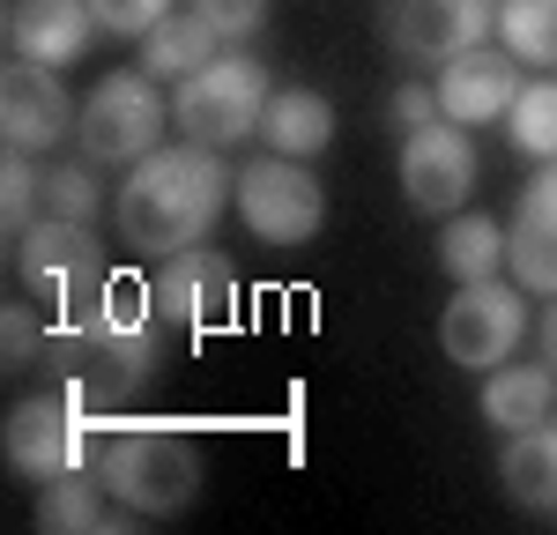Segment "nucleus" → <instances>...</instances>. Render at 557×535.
Masks as SVG:
<instances>
[{"label": "nucleus", "instance_id": "nucleus-1", "mask_svg": "<svg viewBox=\"0 0 557 535\" xmlns=\"http://www.w3.org/2000/svg\"><path fill=\"white\" fill-rule=\"evenodd\" d=\"M238 194V172L201 149V141H178V149H149L141 164H127L120 178V201H112V223L127 238V253H149V261H172L186 246H201L223 209Z\"/></svg>", "mask_w": 557, "mask_h": 535}, {"label": "nucleus", "instance_id": "nucleus-2", "mask_svg": "<svg viewBox=\"0 0 557 535\" xmlns=\"http://www.w3.org/2000/svg\"><path fill=\"white\" fill-rule=\"evenodd\" d=\"M164 312L149 306V290H120L112 283V298L89 312H67L60 327H52V372L75 387L83 401H120L134 387H149V372H157V357H164Z\"/></svg>", "mask_w": 557, "mask_h": 535}, {"label": "nucleus", "instance_id": "nucleus-3", "mask_svg": "<svg viewBox=\"0 0 557 535\" xmlns=\"http://www.w3.org/2000/svg\"><path fill=\"white\" fill-rule=\"evenodd\" d=\"M89 469L141 521H172V513H186L201 498V446L186 432H172V424H120V432H104Z\"/></svg>", "mask_w": 557, "mask_h": 535}, {"label": "nucleus", "instance_id": "nucleus-4", "mask_svg": "<svg viewBox=\"0 0 557 535\" xmlns=\"http://www.w3.org/2000/svg\"><path fill=\"white\" fill-rule=\"evenodd\" d=\"M15 275H23V290H30V298L60 306V320L112 298L104 238H97L83 216H38V223H30V231L15 238Z\"/></svg>", "mask_w": 557, "mask_h": 535}, {"label": "nucleus", "instance_id": "nucleus-5", "mask_svg": "<svg viewBox=\"0 0 557 535\" xmlns=\"http://www.w3.org/2000/svg\"><path fill=\"white\" fill-rule=\"evenodd\" d=\"M268 97H275V83L253 52H215L201 75L172 89V127L178 141H201V149H238L246 134H260Z\"/></svg>", "mask_w": 557, "mask_h": 535}, {"label": "nucleus", "instance_id": "nucleus-6", "mask_svg": "<svg viewBox=\"0 0 557 535\" xmlns=\"http://www.w3.org/2000/svg\"><path fill=\"white\" fill-rule=\"evenodd\" d=\"M172 127V97L157 89L149 67H112L104 83L83 97V120H75V149L89 164H141L149 149H164Z\"/></svg>", "mask_w": 557, "mask_h": 535}, {"label": "nucleus", "instance_id": "nucleus-7", "mask_svg": "<svg viewBox=\"0 0 557 535\" xmlns=\"http://www.w3.org/2000/svg\"><path fill=\"white\" fill-rule=\"evenodd\" d=\"M231 209H238V223L253 231L260 246H305V238H320V223H327V194H320V178H312L305 157L268 149V157H246V164H238Z\"/></svg>", "mask_w": 557, "mask_h": 535}, {"label": "nucleus", "instance_id": "nucleus-8", "mask_svg": "<svg viewBox=\"0 0 557 535\" xmlns=\"http://www.w3.org/2000/svg\"><path fill=\"white\" fill-rule=\"evenodd\" d=\"M520 335H528V290L498 283V275L461 283L446 298V312H438V350L454 357L461 372H498L520 350Z\"/></svg>", "mask_w": 557, "mask_h": 535}, {"label": "nucleus", "instance_id": "nucleus-9", "mask_svg": "<svg viewBox=\"0 0 557 535\" xmlns=\"http://www.w3.org/2000/svg\"><path fill=\"white\" fill-rule=\"evenodd\" d=\"M89 401L75 387H60V395H23L8 409V469L23 476V484H52V476H75L89 453Z\"/></svg>", "mask_w": 557, "mask_h": 535}, {"label": "nucleus", "instance_id": "nucleus-10", "mask_svg": "<svg viewBox=\"0 0 557 535\" xmlns=\"http://www.w3.org/2000/svg\"><path fill=\"white\" fill-rule=\"evenodd\" d=\"M394 60L409 67H446L498 30V0H386L380 15Z\"/></svg>", "mask_w": 557, "mask_h": 535}, {"label": "nucleus", "instance_id": "nucleus-11", "mask_svg": "<svg viewBox=\"0 0 557 535\" xmlns=\"http://www.w3.org/2000/svg\"><path fill=\"white\" fill-rule=\"evenodd\" d=\"M469 194H475L469 127L431 120V127L401 134V201H409L417 216H454V209H469Z\"/></svg>", "mask_w": 557, "mask_h": 535}, {"label": "nucleus", "instance_id": "nucleus-12", "mask_svg": "<svg viewBox=\"0 0 557 535\" xmlns=\"http://www.w3.org/2000/svg\"><path fill=\"white\" fill-rule=\"evenodd\" d=\"M149 306L164 312L172 335H201V327H223L238 312V268L223 261L215 246H186L149 275Z\"/></svg>", "mask_w": 557, "mask_h": 535}, {"label": "nucleus", "instance_id": "nucleus-13", "mask_svg": "<svg viewBox=\"0 0 557 535\" xmlns=\"http://www.w3.org/2000/svg\"><path fill=\"white\" fill-rule=\"evenodd\" d=\"M83 120V104H67V83L60 67H38V60H8L0 75V134L8 149H30V157H52Z\"/></svg>", "mask_w": 557, "mask_h": 535}, {"label": "nucleus", "instance_id": "nucleus-14", "mask_svg": "<svg viewBox=\"0 0 557 535\" xmlns=\"http://www.w3.org/2000/svg\"><path fill=\"white\" fill-rule=\"evenodd\" d=\"M513 97H520V60L506 45H475V52H461V60L438 67V104H446L454 127H491V120H506Z\"/></svg>", "mask_w": 557, "mask_h": 535}, {"label": "nucleus", "instance_id": "nucleus-15", "mask_svg": "<svg viewBox=\"0 0 557 535\" xmlns=\"http://www.w3.org/2000/svg\"><path fill=\"white\" fill-rule=\"evenodd\" d=\"M506 268L520 290L557 298V157L520 186V209L506 223Z\"/></svg>", "mask_w": 557, "mask_h": 535}, {"label": "nucleus", "instance_id": "nucleus-16", "mask_svg": "<svg viewBox=\"0 0 557 535\" xmlns=\"http://www.w3.org/2000/svg\"><path fill=\"white\" fill-rule=\"evenodd\" d=\"M97 38L89 0H8V52L38 67H75Z\"/></svg>", "mask_w": 557, "mask_h": 535}, {"label": "nucleus", "instance_id": "nucleus-17", "mask_svg": "<svg viewBox=\"0 0 557 535\" xmlns=\"http://www.w3.org/2000/svg\"><path fill=\"white\" fill-rule=\"evenodd\" d=\"M498 484L513 506L528 513H557V424H528V432H506V453H498Z\"/></svg>", "mask_w": 557, "mask_h": 535}, {"label": "nucleus", "instance_id": "nucleus-18", "mask_svg": "<svg viewBox=\"0 0 557 535\" xmlns=\"http://www.w3.org/2000/svg\"><path fill=\"white\" fill-rule=\"evenodd\" d=\"M120 498L97 484V469H75V476H52V484H38V521L45 535H104V528H127V513H112Z\"/></svg>", "mask_w": 557, "mask_h": 535}, {"label": "nucleus", "instance_id": "nucleus-19", "mask_svg": "<svg viewBox=\"0 0 557 535\" xmlns=\"http://www.w3.org/2000/svg\"><path fill=\"white\" fill-rule=\"evenodd\" d=\"M260 141L283 149V157H320L335 141V97H320V89H305V83L275 89L268 112H260Z\"/></svg>", "mask_w": 557, "mask_h": 535}, {"label": "nucleus", "instance_id": "nucleus-20", "mask_svg": "<svg viewBox=\"0 0 557 535\" xmlns=\"http://www.w3.org/2000/svg\"><path fill=\"white\" fill-rule=\"evenodd\" d=\"M557 409V372L550 364H498L491 380H483V416L498 424V432H528V424H543Z\"/></svg>", "mask_w": 557, "mask_h": 535}, {"label": "nucleus", "instance_id": "nucleus-21", "mask_svg": "<svg viewBox=\"0 0 557 535\" xmlns=\"http://www.w3.org/2000/svg\"><path fill=\"white\" fill-rule=\"evenodd\" d=\"M215 52H223V38H215L209 23L194 15V8H172L149 38H141V67L157 75V83H186V75H201Z\"/></svg>", "mask_w": 557, "mask_h": 535}, {"label": "nucleus", "instance_id": "nucleus-22", "mask_svg": "<svg viewBox=\"0 0 557 535\" xmlns=\"http://www.w3.org/2000/svg\"><path fill=\"white\" fill-rule=\"evenodd\" d=\"M438 268H446L454 283L498 275V268H506V231L491 216H475V209H454V216L438 223Z\"/></svg>", "mask_w": 557, "mask_h": 535}, {"label": "nucleus", "instance_id": "nucleus-23", "mask_svg": "<svg viewBox=\"0 0 557 535\" xmlns=\"http://www.w3.org/2000/svg\"><path fill=\"white\" fill-rule=\"evenodd\" d=\"M498 45L520 67L550 75L557 67V0H498Z\"/></svg>", "mask_w": 557, "mask_h": 535}, {"label": "nucleus", "instance_id": "nucleus-24", "mask_svg": "<svg viewBox=\"0 0 557 535\" xmlns=\"http://www.w3.org/2000/svg\"><path fill=\"white\" fill-rule=\"evenodd\" d=\"M506 134H513L520 157L550 164V157H557V75H535V83H520L513 112H506Z\"/></svg>", "mask_w": 557, "mask_h": 535}, {"label": "nucleus", "instance_id": "nucleus-25", "mask_svg": "<svg viewBox=\"0 0 557 535\" xmlns=\"http://www.w3.org/2000/svg\"><path fill=\"white\" fill-rule=\"evenodd\" d=\"M45 216V172L30 164V149H8V164H0V231H8V246Z\"/></svg>", "mask_w": 557, "mask_h": 535}, {"label": "nucleus", "instance_id": "nucleus-26", "mask_svg": "<svg viewBox=\"0 0 557 535\" xmlns=\"http://www.w3.org/2000/svg\"><path fill=\"white\" fill-rule=\"evenodd\" d=\"M104 209V186H97V164L89 157H60V164H45V216H97Z\"/></svg>", "mask_w": 557, "mask_h": 535}, {"label": "nucleus", "instance_id": "nucleus-27", "mask_svg": "<svg viewBox=\"0 0 557 535\" xmlns=\"http://www.w3.org/2000/svg\"><path fill=\"white\" fill-rule=\"evenodd\" d=\"M186 8L223 38V52H246V38H260L268 23V0H186Z\"/></svg>", "mask_w": 557, "mask_h": 535}, {"label": "nucleus", "instance_id": "nucleus-28", "mask_svg": "<svg viewBox=\"0 0 557 535\" xmlns=\"http://www.w3.org/2000/svg\"><path fill=\"white\" fill-rule=\"evenodd\" d=\"M89 15H97L104 38H149L172 15V0H89Z\"/></svg>", "mask_w": 557, "mask_h": 535}, {"label": "nucleus", "instance_id": "nucleus-29", "mask_svg": "<svg viewBox=\"0 0 557 535\" xmlns=\"http://www.w3.org/2000/svg\"><path fill=\"white\" fill-rule=\"evenodd\" d=\"M45 350H52V327H45L30 306H8V320H0V357L23 372V364H38Z\"/></svg>", "mask_w": 557, "mask_h": 535}, {"label": "nucleus", "instance_id": "nucleus-30", "mask_svg": "<svg viewBox=\"0 0 557 535\" xmlns=\"http://www.w3.org/2000/svg\"><path fill=\"white\" fill-rule=\"evenodd\" d=\"M386 112H394V127H401V134H417V127H431V120H446V104H438V83H401Z\"/></svg>", "mask_w": 557, "mask_h": 535}, {"label": "nucleus", "instance_id": "nucleus-31", "mask_svg": "<svg viewBox=\"0 0 557 535\" xmlns=\"http://www.w3.org/2000/svg\"><path fill=\"white\" fill-rule=\"evenodd\" d=\"M543 364L557 372V298H550V312H543Z\"/></svg>", "mask_w": 557, "mask_h": 535}]
</instances>
